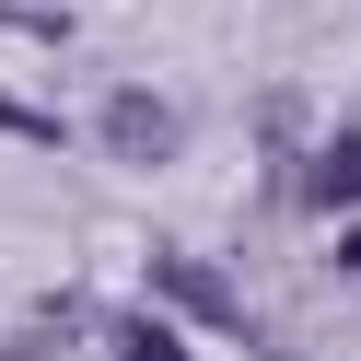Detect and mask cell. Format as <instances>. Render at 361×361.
Wrapping results in <instances>:
<instances>
[{"instance_id":"3957f363","label":"cell","mask_w":361,"mask_h":361,"mask_svg":"<svg viewBox=\"0 0 361 361\" xmlns=\"http://www.w3.org/2000/svg\"><path fill=\"white\" fill-rule=\"evenodd\" d=\"M314 198H338V210L361 198V128H338V140H326V164H314Z\"/></svg>"},{"instance_id":"5b68a950","label":"cell","mask_w":361,"mask_h":361,"mask_svg":"<svg viewBox=\"0 0 361 361\" xmlns=\"http://www.w3.org/2000/svg\"><path fill=\"white\" fill-rule=\"evenodd\" d=\"M0 128H12V140H59V128L35 117V105H12V94H0Z\"/></svg>"},{"instance_id":"277c9868","label":"cell","mask_w":361,"mask_h":361,"mask_svg":"<svg viewBox=\"0 0 361 361\" xmlns=\"http://www.w3.org/2000/svg\"><path fill=\"white\" fill-rule=\"evenodd\" d=\"M117 338H128L117 361H175V338H164V326H117Z\"/></svg>"},{"instance_id":"6da1fadb","label":"cell","mask_w":361,"mask_h":361,"mask_svg":"<svg viewBox=\"0 0 361 361\" xmlns=\"http://www.w3.org/2000/svg\"><path fill=\"white\" fill-rule=\"evenodd\" d=\"M152 291H164L175 314H198V326L245 338V303H233V280H221V268H198V257H164V268H152Z\"/></svg>"},{"instance_id":"7a4b0ae2","label":"cell","mask_w":361,"mask_h":361,"mask_svg":"<svg viewBox=\"0 0 361 361\" xmlns=\"http://www.w3.org/2000/svg\"><path fill=\"white\" fill-rule=\"evenodd\" d=\"M105 152H117V164H164L175 152V105L164 94H117L105 105Z\"/></svg>"}]
</instances>
